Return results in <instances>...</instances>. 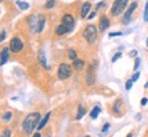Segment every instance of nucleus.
Segmentation results:
<instances>
[{
    "label": "nucleus",
    "instance_id": "1",
    "mask_svg": "<svg viewBox=\"0 0 148 137\" xmlns=\"http://www.w3.org/2000/svg\"><path fill=\"white\" fill-rule=\"evenodd\" d=\"M40 112H32V114H29V115L23 119V123H22V126H23V130L25 133L27 134H30L33 132V129L36 126H38V123H40Z\"/></svg>",
    "mask_w": 148,
    "mask_h": 137
},
{
    "label": "nucleus",
    "instance_id": "33",
    "mask_svg": "<svg viewBox=\"0 0 148 137\" xmlns=\"http://www.w3.org/2000/svg\"><path fill=\"white\" fill-rule=\"evenodd\" d=\"M106 4V3H104V1H100V3H99V4L96 5V8H97V10H99V8H101V7H103V5Z\"/></svg>",
    "mask_w": 148,
    "mask_h": 137
},
{
    "label": "nucleus",
    "instance_id": "18",
    "mask_svg": "<svg viewBox=\"0 0 148 137\" xmlns=\"http://www.w3.org/2000/svg\"><path fill=\"white\" fill-rule=\"evenodd\" d=\"M85 112H86V110H85L84 105H78V112H77V118L75 119H81L85 115Z\"/></svg>",
    "mask_w": 148,
    "mask_h": 137
},
{
    "label": "nucleus",
    "instance_id": "21",
    "mask_svg": "<svg viewBox=\"0 0 148 137\" xmlns=\"http://www.w3.org/2000/svg\"><path fill=\"white\" fill-rule=\"evenodd\" d=\"M53 5H55V0H47V3H45V5H44V8H45V10H51Z\"/></svg>",
    "mask_w": 148,
    "mask_h": 137
},
{
    "label": "nucleus",
    "instance_id": "37",
    "mask_svg": "<svg viewBox=\"0 0 148 137\" xmlns=\"http://www.w3.org/2000/svg\"><path fill=\"white\" fill-rule=\"evenodd\" d=\"M33 137H41V134H40V132H38V133H36V134H34Z\"/></svg>",
    "mask_w": 148,
    "mask_h": 137
},
{
    "label": "nucleus",
    "instance_id": "10",
    "mask_svg": "<svg viewBox=\"0 0 148 137\" xmlns=\"http://www.w3.org/2000/svg\"><path fill=\"white\" fill-rule=\"evenodd\" d=\"M10 47L7 48H3V49H1V60H0V64H1V66H3V64H5L7 63V60H8V53H10Z\"/></svg>",
    "mask_w": 148,
    "mask_h": 137
},
{
    "label": "nucleus",
    "instance_id": "16",
    "mask_svg": "<svg viewBox=\"0 0 148 137\" xmlns=\"http://www.w3.org/2000/svg\"><path fill=\"white\" fill-rule=\"evenodd\" d=\"M66 33H69V30H67L63 25H59V26L56 27V34H58V36H63Z\"/></svg>",
    "mask_w": 148,
    "mask_h": 137
},
{
    "label": "nucleus",
    "instance_id": "4",
    "mask_svg": "<svg viewBox=\"0 0 148 137\" xmlns=\"http://www.w3.org/2000/svg\"><path fill=\"white\" fill-rule=\"evenodd\" d=\"M126 5H127V0H115L114 1V4H112V7H111V15L112 16H116V15H119L122 11L126 8Z\"/></svg>",
    "mask_w": 148,
    "mask_h": 137
},
{
    "label": "nucleus",
    "instance_id": "12",
    "mask_svg": "<svg viewBox=\"0 0 148 137\" xmlns=\"http://www.w3.org/2000/svg\"><path fill=\"white\" fill-rule=\"evenodd\" d=\"M90 7H92V5H90V3H88V1H86V3H84L82 8H81V18H82V19L88 18V12L90 11Z\"/></svg>",
    "mask_w": 148,
    "mask_h": 137
},
{
    "label": "nucleus",
    "instance_id": "26",
    "mask_svg": "<svg viewBox=\"0 0 148 137\" xmlns=\"http://www.w3.org/2000/svg\"><path fill=\"white\" fill-rule=\"evenodd\" d=\"M138 78H140V73H138V71H134V74H133V77H132V81L134 82V81H137Z\"/></svg>",
    "mask_w": 148,
    "mask_h": 137
},
{
    "label": "nucleus",
    "instance_id": "15",
    "mask_svg": "<svg viewBox=\"0 0 148 137\" xmlns=\"http://www.w3.org/2000/svg\"><path fill=\"white\" fill-rule=\"evenodd\" d=\"M37 25H38V16L33 15L30 18V27H32V30H37Z\"/></svg>",
    "mask_w": 148,
    "mask_h": 137
},
{
    "label": "nucleus",
    "instance_id": "24",
    "mask_svg": "<svg viewBox=\"0 0 148 137\" xmlns=\"http://www.w3.org/2000/svg\"><path fill=\"white\" fill-rule=\"evenodd\" d=\"M144 21L148 22V1L145 4V10H144Z\"/></svg>",
    "mask_w": 148,
    "mask_h": 137
},
{
    "label": "nucleus",
    "instance_id": "14",
    "mask_svg": "<svg viewBox=\"0 0 148 137\" xmlns=\"http://www.w3.org/2000/svg\"><path fill=\"white\" fill-rule=\"evenodd\" d=\"M49 116H51V112H48L47 115L44 116V118H42L41 119V122H40V123H38V126H37V129H38V132H40V130H41L42 127L45 126V125H47V122H48V118H49Z\"/></svg>",
    "mask_w": 148,
    "mask_h": 137
},
{
    "label": "nucleus",
    "instance_id": "5",
    "mask_svg": "<svg viewBox=\"0 0 148 137\" xmlns=\"http://www.w3.org/2000/svg\"><path fill=\"white\" fill-rule=\"evenodd\" d=\"M71 75V67L67 63H62L58 67V77L59 79H67Z\"/></svg>",
    "mask_w": 148,
    "mask_h": 137
},
{
    "label": "nucleus",
    "instance_id": "41",
    "mask_svg": "<svg viewBox=\"0 0 148 137\" xmlns=\"http://www.w3.org/2000/svg\"><path fill=\"white\" fill-rule=\"evenodd\" d=\"M85 137H89V136H85Z\"/></svg>",
    "mask_w": 148,
    "mask_h": 137
},
{
    "label": "nucleus",
    "instance_id": "27",
    "mask_svg": "<svg viewBox=\"0 0 148 137\" xmlns=\"http://www.w3.org/2000/svg\"><path fill=\"white\" fill-rule=\"evenodd\" d=\"M132 84H133V81H132V79H129V81H126V85H125V88H126V89L129 90L130 88H132Z\"/></svg>",
    "mask_w": 148,
    "mask_h": 137
},
{
    "label": "nucleus",
    "instance_id": "11",
    "mask_svg": "<svg viewBox=\"0 0 148 137\" xmlns=\"http://www.w3.org/2000/svg\"><path fill=\"white\" fill-rule=\"evenodd\" d=\"M38 60H40L41 66L45 68V70H48V68H49V66L47 64V59H45V52H44L42 49H41V51H38Z\"/></svg>",
    "mask_w": 148,
    "mask_h": 137
},
{
    "label": "nucleus",
    "instance_id": "20",
    "mask_svg": "<svg viewBox=\"0 0 148 137\" xmlns=\"http://www.w3.org/2000/svg\"><path fill=\"white\" fill-rule=\"evenodd\" d=\"M16 5H18L21 10H27V8H29V4L25 3V1H21V0H18V1H16Z\"/></svg>",
    "mask_w": 148,
    "mask_h": 137
},
{
    "label": "nucleus",
    "instance_id": "29",
    "mask_svg": "<svg viewBox=\"0 0 148 137\" xmlns=\"http://www.w3.org/2000/svg\"><path fill=\"white\" fill-rule=\"evenodd\" d=\"M121 55H122L121 52H119V53H116V55H114V56H112V62H116L118 59L121 58Z\"/></svg>",
    "mask_w": 148,
    "mask_h": 137
},
{
    "label": "nucleus",
    "instance_id": "17",
    "mask_svg": "<svg viewBox=\"0 0 148 137\" xmlns=\"http://www.w3.org/2000/svg\"><path fill=\"white\" fill-rule=\"evenodd\" d=\"M73 67L75 70H81V68L84 67V62L79 60V59H75V60H73Z\"/></svg>",
    "mask_w": 148,
    "mask_h": 137
},
{
    "label": "nucleus",
    "instance_id": "30",
    "mask_svg": "<svg viewBox=\"0 0 148 137\" xmlns=\"http://www.w3.org/2000/svg\"><path fill=\"white\" fill-rule=\"evenodd\" d=\"M108 129H110V123H106V125L103 126V129H101V130H103L104 133H107V132H108Z\"/></svg>",
    "mask_w": 148,
    "mask_h": 137
},
{
    "label": "nucleus",
    "instance_id": "7",
    "mask_svg": "<svg viewBox=\"0 0 148 137\" xmlns=\"http://www.w3.org/2000/svg\"><path fill=\"white\" fill-rule=\"evenodd\" d=\"M62 25H63L69 32H71V30H73V27H74V25H75L74 16L70 15V14H64L63 18H62Z\"/></svg>",
    "mask_w": 148,
    "mask_h": 137
},
{
    "label": "nucleus",
    "instance_id": "34",
    "mask_svg": "<svg viewBox=\"0 0 148 137\" xmlns=\"http://www.w3.org/2000/svg\"><path fill=\"white\" fill-rule=\"evenodd\" d=\"M5 40V30H1V41Z\"/></svg>",
    "mask_w": 148,
    "mask_h": 137
},
{
    "label": "nucleus",
    "instance_id": "25",
    "mask_svg": "<svg viewBox=\"0 0 148 137\" xmlns=\"http://www.w3.org/2000/svg\"><path fill=\"white\" fill-rule=\"evenodd\" d=\"M1 137H11L10 129H5V130H3V133H1Z\"/></svg>",
    "mask_w": 148,
    "mask_h": 137
},
{
    "label": "nucleus",
    "instance_id": "13",
    "mask_svg": "<svg viewBox=\"0 0 148 137\" xmlns=\"http://www.w3.org/2000/svg\"><path fill=\"white\" fill-rule=\"evenodd\" d=\"M44 25H45V18L44 15H38V25H37V30L36 32H42V29H44Z\"/></svg>",
    "mask_w": 148,
    "mask_h": 137
},
{
    "label": "nucleus",
    "instance_id": "31",
    "mask_svg": "<svg viewBox=\"0 0 148 137\" xmlns=\"http://www.w3.org/2000/svg\"><path fill=\"white\" fill-rule=\"evenodd\" d=\"M95 15H96V11H92L89 15H88V19H92V18H95Z\"/></svg>",
    "mask_w": 148,
    "mask_h": 137
},
{
    "label": "nucleus",
    "instance_id": "35",
    "mask_svg": "<svg viewBox=\"0 0 148 137\" xmlns=\"http://www.w3.org/2000/svg\"><path fill=\"white\" fill-rule=\"evenodd\" d=\"M114 36H121V33L116 32V33H110V37H114Z\"/></svg>",
    "mask_w": 148,
    "mask_h": 137
},
{
    "label": "nucleus",
    "instance_id": "40",
    "mask_svg": "<svg viewBox=\"0 0 148 137\" xmlns=\"http://www.w3.org/2000/svg\"><path fill=\"white\" fill-rule=\"evenodd\" d=\"M147 47H148V38H147Z\"/></svg>",
    "mask_w": 148,
    "mask_h": 137
},
{
    "label": "nucleus",
    "instance_id": "23",
    "mask_svg": "<svg viewBox=\"0 0 148 137\" xmlns=\"http://www.w3.org/2000/svg\"><path fill=\"white\" fill-rule=\"evenodd\" d=\"M69 58L71 59V60H75V59H77V53H75L74 49H69Z\"/></svg>",
    "mask_w": 148,
    "mask_h": 137
},
{
    "label": "nucleus",
    "instance_id": "32",
    "mask_svg": "<svg viewBox=\"0 0 148 137\" xmlns=\"http://www.w3.org/2000/svg\"><path fill=\"white\" fill-rule=\"evenodd\" d=\"M129 55H130L132 58H136V55H137V51H134V49H133V51H130V53H129Z\"/></svg>",
    "mask_w": 148,
    "mask_h": 137
},
{
    "label": "nucleus",
    "instance_id": "8",
    "mask_svg": "<svg viewBox=\"0 0 148 137\" xmlns=\"http://www.w3.org/2000/svg\"><path fill=\"white\" fill-rule=\"evenodd\" d=\"M137 8V3H132V4L129 5V8H127L126 14H125V18H123V23H127V22L130 21V15L133 14V11Z\"/></svg>",
    "mask_w": 148,
    "mask_h": 137
},
{
    "label": "nucleus",
    "instance_id": "28",
    "mask_svg": "<svg viewBox=\"0 0 148 137\" xmlns=\"http://www.w3.org/2000/svg\"><path fill=\"white\" fill-rule=\"evenodd\" d=\"M138 66H140V58H136V60H134V70H137Z\"/></svg>",
    "mask_w": 148,
    "mask_h": 137
},
{
    "label": "nucleus",
    "instance_id": "19",
    "mask_svg": "<svg viewBox=\"0 0 148 137\" xmlns=\"http://www.w3.org/2000/svg\"><path fill=\"white\" fill-rule=\"evenodd\" d=\"M99 114H100V107L97 105V107H95L93 110L90 111V118H92V119H95V118H97Z\"/></svg>",
    "mask_w": 148,
    "mask_h": 137
},
{
    "label": "nucleus",
    "instance_id": "6",
    "mask_svg": "<svg viewBox=\"0 0 148 137\" xmlns=\"http://www.w3.org/2000/svg\"><path fill=\"white\" fill-rule=\"evenodd\" d=\"M22 48H23V42H22V40L19 38V37H14V38H11L10 41V49L12 51V52H21Z\"/></svg>",
    "mask_w": 148,
    "mask_h": 137
},
{
    "label": "nucleus",
    "instance_id": "36",
    "mask_svg": "<svg viewBox=\"0 0 148 137\" xmlns=\"http://www.w3.org/2000/svg\"><path fill=\"white\" fill-rule=\"evenodd\" d=\"M147 99H145V97H144V99H143V100H141V105H145V104H147Z\"/></svg>",
    "mask_w": 148,
    "mask_h": 137
},
{
    "label": "nucleus",
    "instance_id": "3",
    "mask_svg": "<svg viewBox=\"0 0 148 137\" xmlns=\"http://www.w3.org/2000/svg\"><path fill=\"white\" fill-rule=\"evenodd\" d=\"M95 81H96V64H95V62H92L88 66V68H86L85 84H86V86H92V85L95 84Z\"/></svg>",
    "mask_w": 148,
    "mask_h": 137
},
{
    "label": "nucleus",
    "instance_id": "39",
    "mask_svg": "<svg viewBox=\"0 0 148 137\" xmlns=\"http://www.w3.org/2000/svg\"><path fill=\"white\" fill-rule=\"evenodd\" d=\"M127 137H132V133H129V134H127Z\"/></svg>",
    "mask_w": 148,
    "mask_h": 137
},
{
    "label": "nucleus",
    "instance_id": "22",
    "mask_svg": "<svg viewBox=\"0 0 148 137\" xmlns=\"http://www.w3.org/2000/svg\"><path fill=\"white\" fill-rule=\"evenodd\" d=\"M11 116H12V112H11V111H7L4 115H3V121H5V122L11 121Z\"/></svg>",
    "mask_w": 148,
    "mask_h": 137
},
{
    "label": "nucleus",
    "instance_id": "38",
    "mask_svg": "<svg viewBox=\"0 0 148 137\" xmlns=\"http://www.w3.org/2000/svg\"><path fill=\"white\" fill-rule=\"evenodd\" d=\"M145 88H148V81H147V82H145Z\"/></svg>",
    "mask_w": 148,
    "mask_h": 137
},
{
    "label": "nucleus",
    "instance_id": "2",
    "mask_svg": "<svg viewBox=\"0 0 148 137\" xmlns=\"http://www.w3.org/2000/svg\"><path fill=\"white\" fill-rule=\"evenodd\" d=\"M97 27L95 25H88L84 30V38L88 41V44H95L96 38H97Z\"/></svg>",
    "mask_w": 148,
    "mask_h": 137
},
{
    "label": "nucleus",
    "instance_id": "9",
    "mask_svg": "<svg viewBox=\"0 0 148 137\" xmlns=\"http://www.w3.org/2000/svg\"><path fill=\"white\" fill-rule=\"evenodd\" d=\"M110 26V19L107 16H101L100 18V23H99V30L100 32H104L106 29H108Z\"/></svg>",
    "mask_w": 148,
    "mask_h": 137
}]
</instances>
